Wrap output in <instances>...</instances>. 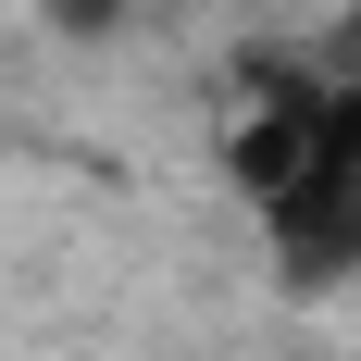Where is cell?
I'll use <instances>...</instances> for the list:
<instances>
[{
	"instance_id": "cell-1",
	"label": "cell",
	"mask_w": 361,
	"mask_h": 361,
	"mask_svg": "<svg viewBox=\"0 0 361 361\" xmlns=\"http://www.w3.org/2000/svg\"><path fill=\"white\" fill-rule=\"evenodd\" d=\"M224 187L250 200L287 299L361 287V87L312 50H262L224 112Z\"/></svg>"
},
{
	"instance_id": "cell-2",
	"label": "cell",
	"mask_w": 361,
	"mask_h": 361,
	"mask_svg": "<svg viewBox=\"0 0 361 361\" xmlns=\"http://www.w3.org/2000/svg\"><path fill=\"white\" fill-rule=\"evenodd\" d=\"M299 50H312L324 75H349V87H361V0H336V13H324L312 37H299Z\"/></svg>"
}]
</instances>
